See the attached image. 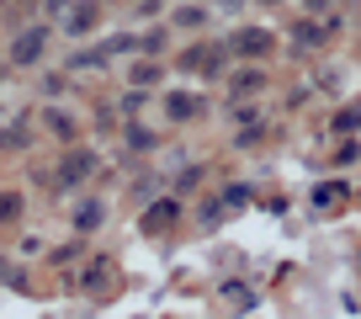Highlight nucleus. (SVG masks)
<instances>
[{
  "mask_svg": "<svg viewBox=\"0 0 361 319\" xmlns=\"http://www.w3.org/2000/svg\"><path fill=\"white\" fill-rule=\"evenodd\" d=\"M239 48H245V54H250V48H255V54H266L271 37H266V32H245V37H239Z\"/></svg>",
  "mask_w": 361,
  "mask_h": 319,
  "instance_id": "f257e3e1",
  "label": "nucleus"
}]
</instances>
